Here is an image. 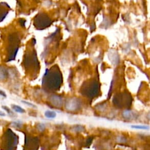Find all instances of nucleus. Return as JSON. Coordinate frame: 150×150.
<instances>
[{"mask_svg": "<svg viewBox=\"0 0 150 150\" xmlns=\"http://www.w3.org/2000/svg\"><path fill=\"white\" fill-rule=\"evenodd\" d=\"M8 74L9 73L7 69L5 67L0 65V81L5 80L8 78Z\"/></svg>", "mask_w": 150, "mask_h": 150, "instance_id": "9b49d317", "label": "nucleus"}, {"mask_svg": "<svg viewBox=\"0 0 150 150\" xmlns=\"http://www.w3.org/2000/svg\"><path fill=\"white\" fill-rule=\"evenodd\" d=\"M37 127H38V130H39L40 131H42L45 129V125L43 124H38L37 125Z\"/></svg>", "mask_w": 150, "mask_h": 150, "instance_id": "dca6fc26", "label": "nucleus"}, {"mask_svg": "<svg viewBox=\"0 0 150 150\" xmlns=\"http://www.w3.org/2000/svg\"><path fill=\"white\" fill-rule=\"evenodd\" d=\"M148 117H149V118L150 119V112H149V114H148Z\"/></svg>", "mask_w": 150, "mask_h": 150, "instance_id": "5701e85b", "label": "nucleus"}, {"mask_svg": "<svg viewBox=\"0 0 150 150\" xmlns=\"http://www.w3.org/2000/svg\"><path fill=\"white\" fill-rule=\"evenodd\" d=\"M0 95L4 97H6V94L5 93V91H4L2 90H0Z\"/></svg>", "mask_w": 150, "mask_h": 150, "instance_id": "412c9836", "label": "nucleus"}, {"mask_svg": "<svg viewBox=\"0 0 150 150\" xmlns=\"http://www.w3.org/2000/svg\"><path fill=\"white\" fill-rule=\"evenodd\" d=\"M25 22L26 21L25 19H21L19 20V22H20V24L22 26H25Z\"/></svg>", "mask_w": 150, "mask_h": 150, "instance_id": "aec40b11", "label": "nucleus"}, {"mask_svg": "<svg viewBox=\"0 0 150 150\" xmlns=\"http://www.w3.org/2000/svg\"><path fill=\"white\" fill-rule=\"evenodd\" d=\"M8 42L9 45L7 47V62H10L15 60L19 49V43L20 42V39L18 33H11L9 35Z\"/></svg>", "mask_w": 150, "mask_h": 150, "instance_id": "20e7f679", "label": "nucleus"}, {"mask_svg": "<svg viewBox=\"0 0 150 150\" xmlns=\"http://www.w3.org/2000/svg\"><path fill=\"white\" fill-rule=\"evenodd\" d=\"M2 108L4 110H5L9 114H12V111H11V110H10L7 106H4V105H3V106H2Z\"/></svg>", "mask_w": 150, "mask_h": 150, "instance_id": "6ab92c4d", "label": "nucleus"}, {"mask_svg": "<svg viewBox=\"0 0 150 150\" xmlns=\"http://www.w3.org/2000/svg\"><path fill=\"white\" fill-rule=\"evenodd\" d=\"M80 106L79 102L78 100L74 98H71L67 101L66 103V107L68 110L75 111V110L78 109Z\"/></svg>", "mask_w": 150, "mask_h": 150, "instance_id": "6e6552de", "label": "nucleus"}, {"mask_svg": "<svg viewBox=\"0 0 150 150\" xmlns=\"http://www.w3.org/2000/svg\"><path fill=\"white\" fill-rule=\"evenodd\" d=\"M132 128H136V129H148V127H146V126H144V125H133L132 126Z\"/></svg>", "mask_w": 150, "mask_h": 150, "instance_id": "f3484780", "label": "nucleus"}, {"mask_svg": "<svg viewBox=\"0 0 150 150\" xmlns=\"http://www.w3.org/2000/svg\"><path fill=\"white\" fill-rule=\"evenodd\" d=\"M9 6L4 2L0 3V22H2L8 13Z\"/></svg>", "mask_w": 150, "mask_h": 150, "instance_id": "1a4fd4ad", "label": "nucleus"}, {"mask_svg": "<svg viewBox=\"0 0 150 150\" xmlns=\"http://www.w3.org/2000/svg\"><path fill=\"white\" fill-rule=\"evenodd\" d=\"M11 107L15 112H19V113H23V112H25V111L23 108H22L21 107H20L18 105L12 104Z\"/></svg>", "mask_w": 150, "mask_h": 150, "instance_id": "ddd939ff", "label": "nucleus"}, {"mask_svg": "<svg viewBox=\"0 0 150 150\" xmlns=\"http://www.w3.org/2000/svg\"><path fill=\"white\" fill-rule=\"evenodd\" d=\"M45 116L47 118H54L56 116V113L54 111L47 110L45 111Z\"/></svg>", "mask_w": 150, "mask_h": 150, "instance_id": "f8f14e48", "label": "nucleus"}, {"mask_svg": "<svg viewBox=\"0 0 150 150\" xmlns=\"http://www.w3.org/2000/svg\"><path fill=\"white\" fill-rule=\"evenodd\" d=\"M22 124L21 122H13L12 123V125L13 127H15V128H21V127H22Z\"/></svg>", "mask_w": 150, "mask_h": 150, "instance_id": "2eb2a0df", "label": "nucleus"}, {"mask_svg": "<svg viewBox=\"0 0 150 150\" xmlns=\"http://www.w3.org/2000/svg\"><path fill=\"white\" fill-rule=\"evenodd\" d=\"M49 101L51 104L56 107V108H60L62 107L63 104V100L62 97H59V96H52L50 97Z\"/></svg>", "mask_w": 150, "mask_h": 150, "instance_id": "9d476101", "label": "nucleus"}, {"mask_svg": "<svg viewBox=\"0 0 150 150\" xmlns=\"http://www.w3.org/2000/svg\"><path fill=\"white\" fill-rule=\"evenodd\" d=\"M21 102H22V103L28 105V106H30V107H36V106H35L33 104H32V103H29V102H28V101H22Z\"/></svg>", "mask_w": 150, "mask_h": 150, "instance_id": "a211bd4d", "label": "nucleus"}, {"mask_svg": "<svg viewBox=\"0 0 150 150\" xmlns=\"http://www.w3.org/2000/svg\"><path fill=\"white\" fill-rule=\"evenodd\" d=\"M88 82L89 83H87V85L84 86L86 87H83L84 90L83 92H85L89 97H94L99 92L98 84L96 80H90Z\"/></svg>", "mask_w": 150, "mask_h": 150, "instance_id": "423d86ee", "label": "nucleus"}, {"mask_svg": "<svg viewBox=\"0 0 150 150\" xmlns=\"http://www.w3.org/2000/svg\"><path fill=\"white\" fill-rule=\"evenodd\" d=\"M18 137L10 128H8L0 139L1 150H16L18 144Z\"/></svg>", "mask_w": 150, "mask_h": 150, "instance_id": "f03ea898", "label": "nucleus"}, {"mask_svg": "<svg viewBox=\"0 0 150 150\" xmlns=\"http://www.w3.org/2000/svg\"><path fill=\"white\" fill-rule=\"evenodd\" d=\"M0 116H1V117H4V116H5V112H4L2 111H0Z\"/></svg>", "mask_w": 150, "mask_h": 150, "instance_id": "4be33fe9", "label": "nucleus"}, {"mask_svg": "<svg viewBox=\"0 0 150 150\" xmlns=\"http://www.w3.org/2000/svg\"><path fill=\"white\" fill-rule=\"evenodd\" d=\"M62 83V75L58 67L53 66L46 69L42 78V86L46 90L56 91Z\"/></svg>", "mask_w": 150, "mask_h": 150, "instance_id": "f257e3e1", "label": "nucleus"}, {"mask_svg": "<svg viewBox=\"0 0 150 150\" xmlns=\"http://www.w3.org/2000/svg\"><path fill=\"white\" fill-rule=\"evenodd\" d=\"M39 144V141L38 138L26 137L23 150H38Z\"/></svg>", "mask_w": 150, "mask_h": 150, "instance_id": "0eeeda50", "label": "nucleus"}, {"mask_svg": "<svg viewBox=\"0 0 150 150\" xmlns=\"http://www.w3.org/2000/svg\"><path fill=\"white\" fill-rule=\"evenodd\" d=\"M24 67L29 72L36 73L39 69V63L35 50L25 53L23 58Z\"/></svg>", "mask_w": 150, "mask_h": 150, "instance_id": "7ed1b4c3", "label": "nucleus"}, {"mask_svg": "<svg viewBox=\"0 0 150 150\" xmlns=\"http://www.w3.org/2000/svg\"><path fill=\"white\" fill-rule=\"evenodd\" d=\"M132 112L131 111H129V110H127V111H125L123 113V116L126 119H131L132 117Z\"/></svg>", "mask_w": 150, "mask_h": 150, "instance_id": "4468645a", "label": "nucleus"}, {"mask_svg": "<svg viewBox=\"0 0 150 150\" xmlns=\"http://www.w3.org/2000/svg\"><path fill=\"white\" fill-rule=\"evenodd\" d=\"M51 24V21L45 13H38L33 18V25L38 29H44Z\"/></svg>", "mask_w": 150, "mask_h": 150, "instance_id": "39448f33", "label": "nucleus"}]
</instances>
